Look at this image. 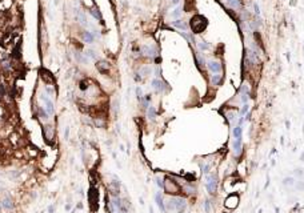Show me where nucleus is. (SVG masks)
Listing matches in <instances>:
<instances>
[{"instance_id": "f257e3e1", "label": "nucleus", "mask_w": 304, "mask_h": 213, "mask_svg": "<svg viewBox=\"0 0 304 213\" xmlns=\"http://www.w3.org/2000/svg\"><path fill=\"white\" fill-rule=\"evenodd\" d=\"M188 24H190V28H191L193 35H200L201 32L206 31V28L208 25V20L203 15H195V16L191 18Z\"/></svg>"}, {"instance_id": "f03ea898", "label": "nucleus", "mask_w": 304, "mask_h": 213, "mask_svg": "<svg viewBox=\"0 0 304 213\" xmlns=\"http://www.w3.org/2000/svg\"><path fill=\"white\" fill-rule=\"evenodd\" d=\"M163 189H164V192L167 194H169V196H179L183 192L182 185L179 184L174 177H171V176H166L164 177V186H163Z\"/></svg>"}, {"instance_id": "7ed1b4c3", "label": "nucleus", "mask_w": 304, "mask_h": 213, "mask_svg": "<svg viewBox=\"0 0 304 213\" xmlns=\"http://www.w3.org/2000/svg\"><path fill=\"white\" fill-rule=\"evenodd\" d=\"M39 96H40V100L43 103V108L47 111V113H48L50 116H53L55 115V104H53V101L51 99V96L48 93H45V91L43 89L40 93H39Z\"/></svg>"}, {"instance_id": "20e7f679", "label": "nucleus", "mask_w": 304, "mask_h": 213, "mask_svg": "<svg viewBox=\"0 0 304 213\" xmlns=\"http://www.w3.org/2000/svg\"><path fill=\"white\" fill-rule=\"evenodd\" d=\"M220 3L225 7V10H227L232 16H233V12H240L241 10H243V3H241V0H220Z\"/></svg>"}, {"instance_id": "39448f33", "label": "nucleus", "mask_w": 304, "mask_h": 213, "mask_svg": "<svg viewBox=\"0 0 304 213\" xmlns=\"http://www.w3.org/2000/svg\"><path fill=\"white\" fill-rule=\"evenodd\" d=\"M43 137L47 144H53L56 139V129L51 124H45L43 127Z\"/></svg>"}, {"instance_id": "423d86ee", "label": "nucleus", "mask_w": 304, "mask_h": 213, "mask_svg": "<svg viewBox=\"0 0 304 213\" xmlns=\"http://www.w3.org/2000/svg\"><path fill=\"white\" fill-rule=\"evenodd\" d=\"M39 77H40V80L45 85H55V83H56V79L52 75L51 71H48L47 68H43V67L39 69Z\"/></svg>"}, {"instance_id": "0eeeda50", "label": "nucleus", "mask_w": 304, "mask_h": 213, "mask_svg": "<svg viewBox=\"0 0 304 213\" xmlns=\"http://www.w3.org/2000/svg\"><path fill=\"white\" fill-rule=\"evenodd\" d=\"M206 188L209 194H215L217 189V176L215 173H208L206 177Z\"/></svg>"}, {"instance_id": "6e6552de", "label": "nucleus", "mask_w": 304, "mask_h": 213, "mask_svg": "<svg viewBox=\"0 0 304 213\" xmlns=\"http://www.w3.org/2000/svg\"><path fill=\"white\" fill-rule=\"evenodd\" d=\"M158 48L153 44H143L140 47V56H145L150 59H155L158 56Z\"/></svg>"}, {"instance_id": "1a4fd4ad", "label": "nucleus", "mask_w": 304, "mask_h": 213, "mask_svg": "<svg viewBox=\"0 0 304 213\" xmlns=\"http://www.w3.org/2000/svg\"><path fill=\"white\" fill-rule=\"evenodd\" d=\"M207 69L211 72L212 75L213 73H221L223 72V63L217 59H211L207 61Z\"/></svg>"}, {"instance_id": "9d476101", "label": "nucleus", "mask_w": 304, "mask_h": 213, "mask_svg": "<svg viewBox=\"0 0 304 213\" xmlns=\"http://www.w3.org/2000/svg\"><path fill=\"white\" fill-rule=\"evenodd\" d=\"M239 202H240V197H239V194H236V193H231L227 199L224 200V207L227 208V209H231V210H233V209H236L237 207H239Z\"/></svg>"}, {"instance_id": "9b49d317", "label": "nucleus", "mask_w": 304, "mask_h": 213, "mask_svg": "<svg viewBox=\"0 0 304 213\" xmlns=\"http://www.w3.org/2000/svg\"><path fill=\"white\" fill-rule=\"evenodd\" d=\"M95 67L97 69V72L100 75H104V76L108 75V73H110V71H111V64L107 60H97Z\"/></svg>"}, {"instance_id": "f8f14e48", "label": "nucleus", "mask_w": 304, "mask_h": 213, "mask_svg": "<svg viewBox=\"0 0 304 213\" xmlns=\"http://www.w3.org/2000/svg\"><path fill=\"white\" fill-rule=\"evenodd\" d=\"M193 59H195V64H196L198 69L203 72V71H204V68H207V61H206L204 56H203V53H201L200 51L195 52V53H193Z\"/></svg>"}, {"instance_id": "ddd939ff", "label": "nucleus", "mask_w": 304, "mask_h": 213, "mask_svg": "<svg viewBox=\"0 0 304 213\" xmlns=\"http://www.w3.org/2000/svg\"><path fill=\"white\" fill-rule=\"evenodd\" d=\"M151 85H152V88L155 89V92H158V93H163V92L167 91V84L163 81L161 79H159V77L153 79V80L151 81Z\"/></svg>"}, {"instance_id": "4468645a", "label": "nucleus", "mask_w": 304, "mask_h": 213, "mask_svg": "<svg viewBox=\"0 0 304 213\" xmlns=\"http://www.w3.org/2000/svg\"><path fill=\"white\" fill-rule=\"evenodd\" d=\"M88 201H89V205L92 209H95V205L99 202V192L96 186H91L89 192H88Z\"/></svg>"}, {"instance_id": "2eb2a0df", "label": "nucleus", "mask_w": 304, "mask_h": 213, "mask_svg": "<svg viewBox=\"0 0 304 213\" xmlns=\"http://www.w3.org/2000/svg\"><path fill=\"white\" fill-rule=\"evenodd\" d=\"M232 149H233V153H235L236 157H239L241 155V152H243V140H241V137L235 139L232 141Z\"/></svg>"}, {"instance_id": "dca6fc26", "label": "nucleus", "mask_w": 304, "mask_h": 213, "mask_svg": "<svg viewBox=\"0 0 304 213\" xmlns=\"http://www.w3.org/2000/svg\"><path fill=\"white\" fill-rule=\"evenodd\" d=\"M172 27L177 28L179 31H183V32H187V31H188V28H190V24H188V23H187L185 20H182V19H176V20H174V21H172Z\"/></svg>"}, {"instance_id": "f3484780", "label": "nucleus", "mask_w": 304, "mask_h": 213, "mask_svg": "<svg viewBox=\"0 0 304 213\" xmlns=\"http://www.w3.org/2000/svg\"><path fill=\"white\" fill-rule=\"evenodd\" d=\"M2 208L5 209V210H12L13 207H15V204H13V200H12V197L11 196H5L2 199Z\"/></svg>"}, {"instance_id": "a211bd4d", "label": "nucleus", "mask_w": 304, "mask_h": 213, "mask_svg": "<svg viewBox=\"0 0 304 213\" xmlns=\"http://www.w3.org/2000/svg\"><path fill=\"white\" fill-rule=\"evenodd\" d=\"M92 121H93V124H95L97 128H105V127H107V120H105V117L100 116V115H95V116H93V117H92Z\"/></svg>"}, {"instance_id": "6ab92c4d", "label": "nucleus", "mask_w": 304, "mask_h": 213, "mask_svg": "<svg viewBox=\"0 0 304 213\" xmlns=\"http://www.w3.org/2000/svg\"><path fill=\"white\" fill-rule=\"evenodd\" d=\"M81 39H83V41L84 43H87V44H92L93 41H95V35H93L91 31L88 29H84L83 32H81Z\"/></svg>"}, {"instance_id": "aec40b11", "label": "nucleus", "mask_w": 304, "mask_h": 213, "mask_svg": "<svg viewBox=\"0 0 304 213\" xmlns=\"http://www.w3.org/2000/svg\"><path fill=\"white\" fill-rule=\"evenodd\" d=\"M155 201H156L159 209L163 213H167V210H166V201H164V199H163V194L160 192H158L156 194H155Z\"/></svg>"}, {"instance_id": "412c9836", "label": "nucleus", "mask_w": 304, "mask_h": 213, "mask_svg": "<svg viewBox=\"0 0 304 213\" xmlns=\"http://www.w3.org/2000/svg\"><path fill=\"white\" fill-rule=\"evenodd\" d=\"M209 81H211L212 87H219L223 83V75L221 73H213V75H211V77H209Z\"/></svg>"}, {"instance_id": "4be33fe9", "label": "nucleus", "mask_w": 304, "mask_h": 213, "mask_svg": "<svg viewBox=\"0 0 304 213\" xmlns=\"http://www.w3.org/2000/svg\"><path fill=\"white\" fill-rule=\"evenodd\" d=\"M196 47H198V49L200 52H204V51H209L211 49V44L207 43L206 40H203V39H199V40H196Z\"/></svg>"}, {"instance_id": "5701e85b", "label": "nucleus", "mask_w": 304, "mask_h": 213, "mask_svg": "<svg viewBox=\"0 0 304 213\" xmlns=\"http://www.w3.org/2000/svg\"><path fill=\"white\" fill-rule=\"evenodd\" d=\"M142 77H147V76H150L151 73H152V68H151V65H148V64H144V65H142L139 68V72H137Z\"/></svg>"}, {"instance_id": "b1692460", "label": "nucleus", "mask_w": 304, "mask_h": 213, "mask_svg": "<svg viewBox=\"0 0 304 213\" xmlns=\"http://www.w3.org/2000/svg\"><path fill=\"white\" fill-rule=\"evenodd\" d=\"M147 117L150 121H155V119H156V108L152 105L148 107L147 108Z\"/></svg>"}, {"instance_id": "393cba45", "label": "nucleus", "mask_w": 304, "mask_h": 213, "mask_svg": "<svg viewBox=\"0 0 304 213\" xmlns=\"http://www.w3.org/2000/svg\"><path fill=\"white\" fill-rule=\"evenodd\" d=\"M89 13L92 15L93 18H95L96 20H99V21H103V16H101V12L99 11V8H96V7H93V8H91L89 10Z\"/></svg>"}, {"instance_id": "a878e982", "label": "nucleus", "mask_w": 304, "mask_h": 213, "mask_svg": "<svg viewBox=\"0 0 304 213\" xmlns=\"http://www.w3.org/2000/svg\"><path fill=\"white\" fill-rule=\"evenodd\" d=\"M182 13H183V8H182V7H176V8L172 11V12H171V18H172V19H180V16H182Z\"/></svg>"}, {"instance_id": "bb28decb", "label": "nucleus", "mask_w": 304, "mask_h": 213, "mask_svg": "<svg viewBox=\"0 0 304 213\" xmlns=\"http://www.w3.org/2000/svg\"><path fill=\"white\" fill-rule=\"evenodd\" d=\"M232 135H233V137H235V139L241 137V135H243V128L239 127V125H236V127L232 129Z\"/></svg>"}, {"instance_id": "cd10ccee", "label": "nucleus", "mask_w": 304, "mask_h": 213, "mask_svg": "<svg viewBox=\"0 0 304 213\" xmlns=\"http://www.w3.org/2000/svg\"><path fill=\"white\" fill-rule=\"evenodd\" d=\"M84 55H85V57H87V59L96 60V53H95V51H93V49H87V51L84 52Z\"/></svg>"}, {"instance_id": "c85d7f7f", "label": "nucleus", "mask_w": 304, "mask_h": 213, "mask_svg": "<svg viewBox=\"0 0 304 213\" xmlns=\"http://www.w3.org/2000/svg\"><path fill=\"white\" fill-rule=\"evenodd\" d=\"M248 111H249V105H248V104H243V107H241L240 112H239L240 117H244V116L248 113Z\"/></svg>"}, {"instance_id": "c756f323", "label": "nucleus", "mask_w": 304, "mask_h": 213, "mask_svg": "<svg viewBox=\"0 0 304 213\" xmlns=\"http://www.w3.org/2000/svg\"><path fill=\"white\" fill-rule=\"evenodd\" d=\"M283 184L287 185V186H288V185H293V184H295V178H293V177H285V178L283 180Z\"/></svg>"}, {"instance_id": "7c9ffc66", "label": "nucleus", "mask_w": 304, "mask_h": 213, "mask_svg": "<svg viewBox=\"0 0 304 213\" xmlns=\"http://www.w3.org/2000/svg\"><path fill=\"white\" fill-rule=\"evenodd\" d=\"M204 210H206V213H211V201L208 199L204 201Z\"/></svg>"}, {"instance_id": "2f4dec72", "label": "nucleus", "mask_w": 304, "mask_h": 213, "mask_svg": "<svg viewBox=\"0 0 304 213\" xmlns=\"http://www.w3.org/2000/svg\"><path fill=\"white\" fill-rule=\"evenodd\" d=\"M136 97H137V100L140 101V100H143V91H142V88H140V87H137V88H136Z\"/></svg>"}, {"instance_id": "473e14b6", "label": "nucleus", "mask_w": 304, "mask_h": 213, "mask_svg": "<svg viewBox=\"0 0 304 213\" xmlns=\"http://www.w3.org/2000/svg\"><path fill=\"white\" fill-rule=\"evenodd\" d=\"M156 185L161 189L163 186H164V178H160V177H156Z\"/></svg>"}, {"instance_id": "72a5a7b5", "label": "nucleus", "mask_w": 304, "mask_h": 213, "mask_svg": "<svg viewBox=\"0 0 304 213\" xmlns=\"http://www.w3.org/2000/svg\"><path fill=\"white\" fill-rule=\"evenodd\" d=\"M253 13H255V16H259L260 15V8H259V5H258V3H253Z\"/></svg>"}, {"instance_id": "f704fd0d", "label": "nucleus", "mask_w": 304, "mask_h": 213, "mask_svg": "<svg viewBox=\"0 0 304 213\" xmlns=\"http://www.w3.org/2000/svg\"><path fill=\"white\" fill-rule=\"evenodd\" d=\"M68 137H69V128L65 127V131H64V139L68 140Z\"/></svg>"}, {"instance_id": "c9c22d12", "label": "nucleus", "mask_w": 304, "mask_h": 213, "mask_svg": "<svg viewBox=\"0 0 304 213\" xmlns=\"http://www.w3.org/2000/svg\"><path fill=\"white\" fill-rule=\"evenodd\" d=\"M179 3H180V0H171V5H175V7H177V5H179Z\"/></svg>"}, {"instance_id": "e433bc0d", "label": "nucleus", "mask_w": 304, "mask_h": 213, "mask_svg": "<svg viewBox=\"0 0 304 213\" xmlns=\"http://www.w3.org/2000/svg\"><path fill=\"white\" fill-rule=\"evenodd\" d=\"M296 175H299V176H301V175H303V172H301V169H296Z\"/></svg>"}, {"instance_id": "4c0bfd02", "label": "nucleus", "mask_w": 304, "mask_h": 213, "mask_svg": "<svg viewBox=\"0 0 304 213\" xmlns=\"http://www.w3.org/2000/svg\"><path fill=\"white\" fill-rule=\"evenodd\" d=\"M300 160H301V161H303V163H304V152H303V153H301V155H300Z\"/></svg>"}, {"instance_id": "58836bf2", "label": "nucleus", "mask_w": 304, "mask_h": 213, "mask_svg": "<svg viewBox=\"0 0 304 213\" xmlns=\"http://www.w3.org/2000/svg\"><path fill=\"white\" fill-rule=\"evenodd\" d=\"M48 212H50V213H52V212H53V207H52V205H51V207L48 208Z\"/></svg>"}, {"instance_id": "ea45409f", "label": "nucleus", "mask_w": 304, "mask_h": 213, "mask_svg": "<svg viewBox=\"0 0 304 213\" xmlns=\"http://www.w3.org/2000/svg\"><path fill=\"white\" fill-rule=\"evenodd\" d=\"M65 209H67V210H69V209H71V205H69V204H67V205H65Z\"/></svg>"}, {"instance_id": "a19ab883", "label": "nucleus", "mask_w": 304, "mask_h": 213, "mask_svg": "<svg viewBox=\"0 0 304 213\" xmlns=\"http://www.w3.org/2000/svg\"><path fill=\"white\" fill-rule=\"evenodd\" d=\"M150 213H153V208L152 207H150Z\"/></svg>"}]
</instances>
